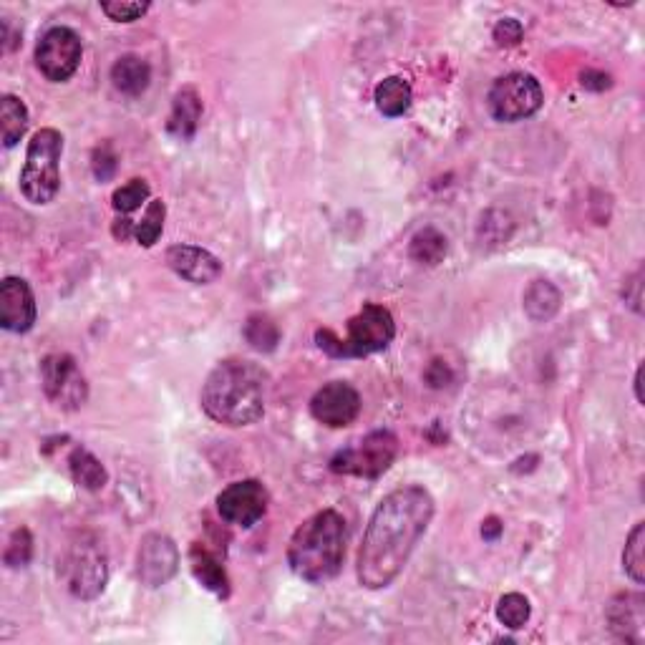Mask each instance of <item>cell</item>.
Masks as SVG:
<instances>
[{"mask_svg":"<svg viewBox=\"0 0 645 645\" xmlns=\"http://www.w3.org/2000/svg\"><path fill=\"white\" fill-rule=\"evenodd\" d=\"M434 520V497L419 484L394 489L381 499L358 550V583L368 590L389 588Z\"/></svg>","mask_w":645,"mask_h":645,"instance_id":"obj_1","label":"cell"},{"mask_svg":"<svg viewBox=\"0 0 645 645\" xmlns=\"http://www.w3.org/2000/svg\"><path fill=\"white\" fill-rule=\"evenodd\" d=\"M268 373L252 361L230 358L212 368L202 386V409L222 426H250L265 414Z\"/></svg>","mask_w":645,"mask_h":645,"instance_id":"obj_2","label":"cell"},{"mask_svg":"<svg viewBox=\"0 0 645 645\" xmlns=\"http://www.w3.org/2000/svg\"><path fill=\"white\" fill-rule=\"evenodd\" d=\"M348 527L336 509H320L293 532L288 565L305 583H328L341 572L346 557Z\"/></svg>","mask_w":645,"mask_h":645,"instance_id":"obj_3","label":"cell"},{"mask_svg":"<svg viewBox=\"0 0 645 645\" xmlns=\"http://www.w3.org/2000/svg\"><path fill=\"white\" fill-rule=\"evenodd\" d=\"M396 338V323L389 308L376 303H366L351 320L348 336L338 338L331 328H320L315 333L320 351L333 358H366L371 353L386 351Z\"/></svg>","mask_w":645,"mask_h":645,"instance_id":"obj_4","label":"cell"},{"mask_svg":"<svg viewBox=\"0 0 645 645\" xmlns=\"http://www.w3.org/2000/svg\"><path fill=\"white\" fill-rule=\"evenodd\" d=\"M63 137L56 129H41L28 142L26 164L21 172V192L31 205H48L61 187Z\"/></svg>","mask_w":645,"mask_h":645,"instance_id":"obj_5","label":"cell"},{"mask_svg":"<svg viewBox=\"0 0 645 645\" xmlns=\"http://www.w3.org/2000/svg\"><path fill=\"white\" fill-rule=\"evenodd\" d=\"M63 580L71 595L79 600H94L104 593L109 580V560L104 547L91 535H81L63 557Z\"/></svg>","mask_w":645,"mask_h":645,"instance_id":"obj_6","label":"cell"},{"mask_svg":"<svg viewBox=\"0 0 645 645\" xmlns=\"http://www.w3.org/2000/svg\"><path fill=\"white\" fill-rule=\"evenodd\" d=\"M396 454H399V439L391 431H373V434L363 436L356 446L338 451L331 459V472L378 479L383 472H389Z\"/></svg>","mask_w":645,"mask_h":645,"instance_id":"obj_7","label":"cell"},{"mask_svg":"<svg viewBox=\"0 0 645 645\" xmlns=\"http://www.w3.org/2000/svg\"><path fill=\"white\" fill-rule=\"evenodd\" d=\"M545 94H542L540 81L532 74H507L492 84L487 94L489 114L504 124L525 121L540 111Z\"/></svg>","mask_w":645,"mask_h":645,"instance_id":"obj_8","label":"cell"},{"mask_svg":"<svg viewBox=\"0 0 645 645\" xmlns=\"http://www.w3.org/2000/svg\"><path fill=\"white\" fill-rule=\"evenodd\" d=\"M81 46L79 33L66 26H56L43 33V38L36 46V66L48 81L63 84L79 71L81 66Z\"/></svg>","mask_w":645,"mask_h":645,"instance_id":"obj_9","label":"cell"},{"mask_svg":"<svg viewBox=\"0 0 645 645\" xmlns=\"http://www.w3.org/2000/svg\"><path fill=\"white\" fill-rule=\"evenodd\" d=\"M41 383L48 399L58 409L76 411L89 399V386H86L84 373L79 371L74 358L69 353H53L41 363Z\"/></svg>","mask_w":645,"mask_h":645,"instance_id":"obj_10","label":"cell"},{"mask_svg":"<svg viewBox=\"0 0 645 645\" xmlns=\"http://www.w3.org/2000/svg\"><path fill=\"white\" fill-rule=\"evenodd\" d=\"M268 489L257 479H242V482L230 484L222 489L217 497V512L227 525L235 527H252L260 522L268 512Z\"/></svg>","mask_w":645,"mask_h":645,"instance_id":"obj_11","label":"cell"},{"mask_svg":"<svg viewBox=\"0 0 645 645\" xmlns=\"http://www.w3.org/2000/svg\"><path fill=\"white\" fill-rule=\"evenodd\" d=\"M310 414L318 424L343 429L353 424L361 414V396L346 381H331L323 389H318L310 399Z\"/></svg>","mask_w":645,"mask_h":645,"instance_id":"obj_12","label":"cell"},{"mask_svg":"<svg viewBox=\"0 0 645 645\" xmlns=\"http://www.w3.org/2000/svg\"><path fill=\"white\" fill-rule=\"evenodd\" d=\"M179 570V550L172 537L162 532H152L142 540L137 555V572L147 588H162L177 575Z\"/></svg>","mask_w":645,"mask_h":645,"instance_id":"obj_13","label":"cell"},{"mask_svg":"<svg viewBox=\"0 0 645 645\" xmlns=\"http://www.w3.org/2000/svg\"><path fill=\"white\" fill-rule=\"evenodd\" d=\"M36 323V298L23 278H6L0 283V326L11 333L31 331Z\"/></svg>","mask_w":645,"mask_h":645,"instance_id":"obj_14","label":"cell"},{"mask_svg":"<svg viewBox=\"0 0 645 645\" xmlns=\"http://www.w3.org/2000/svg\"><path fill=\"white\" fill-rule=\"evenodd\" d=\"M167 265L187 283L210 285L222 275V263L212 252L195 245H174L167 250Z\"/></svg>","mask_w":645,"mask_h":645,"instance_id":"obj_15","label":"cell"},{"mask_svg":"<svg viewBox=\"0 0 645 645\" xmlns=\"http://www.w3.org/2000/svg\"><path fill=\"white\" fill-rule=\"evenodd\" d=\"M202 119V99L197 96L195 89H182L177 96H174L172 104V114L167 119V132L172 137L182 139H192L197 134V126H200Z\"/></svg>","mask_w":645,"mask_h":645,"instance_id":"obj_16","label":"cell"},{"mask_svg":"<svg viewBox=\"0 0 645 645\" xmlns=\"http://www.w3.org/2000/svg\"><path fill=\"white\" fill-rule=\"evenodd\" d=\"M111 81H114L116 91H121V94L142 96L149 89V81H152V66L142 56L126 53L111 66Z\"/></svg>","mask_w":645,"mask_h":645,"instance_id":"obj_17","label":"cell"},{"mask_svg":"<svg viewBox=\"0 0 645 645\" xmlns=\"http://www.w3.org/2000/svg\"><path fill=\"white\" fill-rule=\"evenodd\" d=\"M189 565H192V572H195V577L207 590H212V593L220 595V598L230 595V580H227L225 567H222L205 547H192V552H189Z\"/></svg>","mask_w":645,"mask_h":645,"instance_id":"obj_18","label":"cell"},{"mask_svg":"<svg viewBox=\"0 0 645 645\" xmlns=\"http://www.w3.org/2000/svg\"><path fill=\"white\" fill-rule=\"evenodd\" d=\"M562 295L550 280H535L530 283V288L525 290V313L530 315V320L535 323H547L560 313Z\"/></svg>","mask_w":645,"mask_h":645,"instance_id":"obj_19","label":"cell"},{"mask_svg":"<svg viewBox=\"0 0 645 645\" xmlns=\"http://www.w3.org/2000/svg\"><path fill=\"white\" fill-rule=\"evenodd\" d=\"M411 86L409 81L401 79V76H389L383 79L381 84L373 91V101H376V109L381 111L383 116L389 119H396V116H404L411 106Z\"/></svg>","mask_w":645,"mask_h":645,"instance_id":"obj_20","label":"cell"},{"mask_svg":"<svg viewBox=\"0 0 645 645\" xmlns=\"http://www.w3.org/2000/svg\"><path fill=\"white\" fill-rule=\"evenodd\" d=\"M69 469L74 482L79 484V487L89 489V492H99L106 484V479H109L104 464H101L89 449H84V446H76V449L71 451Z\"/></svg>","mask_w":645,"mask_h":645,"instance_id":"obj_21","label":"cell"},{"mask_svg":"<svg viewBox=\"0 0 645 645\" xmlns=\"http://www.w3.org/2000/svg\"><path fill=\"white\" fill-rule=\"evenodd\" d=\"M28 129V109L18 96L6 94L0 99V134L8 149L16 147Z\"/></svg>","mask_w":645,"mask_h":645,"instance_id":"obj_22","label":"cell"},{"mask_svg":"<svg viewBox=\"0 0 645 645\" xmlns=\"http://www.w3.org/2000/svg\"><path fill=\"white\" fill-rule=\"evenodd\" d=\"M446 250H449V245H446L444 232H439L436 227H424V230H419L411 237V260L419 265H426V268H434V265L444 263Z\"/></svg>","mask_w":645,"mask_h":645,"instance_id":"obj_23","label":"cell"},{"mask_svg":"<svg viewBox=\"0 0 645 645\" xmlns=\"http://www.w3.org/2000/svg\"><path fill=\"white\" fill-rule=\"evenodd\" d=\"M245 338L255 351L270 353L278 348L280 328L275 326V320L270 315L252 313L245 323Z\"/></svg>","mask_w":645,"mask_h":645,"instance_id":"obj_24","label":"cell"},{"mask_svg":"<svg viewBox=\"0 0 645 645\" xmlns=\"http://www.w3.org/2000/svg\"><path fill=\"white\" fill-rule=\"evenodd\" d=\"M623 570L635 585L645 583V522H638L623 550Z\"/></svg>","mask_w":645,"mask_h":645,"instance_id":"obj_25","label":"cell"},{"mask_svg":"<svg viewBox=\"0 0 645 645\" xmlns=\"http://www.w3.org/2000/svg\"><path fill=\"white\" fill-rule=\"evenodd\" d=\"M640 605H643V600L633 598V595H620V598H615L613 603H610V625H613V630H620L623 638H628L630 628H640V623H643V610H640Z\"/></svg>","mask_w":645,"mask_h":645,"instance_id":"obj_26","label":"cell"},{"mask_svg":"<svg viewBox=\"0 0 645 645\" xmlns=\"http://www.w3.org/2000/svg\"><path fill=\"white\" fill-rule=\"evenodd\" d=\"M532 608L530 600L520 593H507L504 598H499L497 603V620L509 630H520L525 628L527 620H530Z\"/></svg>","mask_w":645,"mask_h":645,"instance_id":"obj_27","label":"cell"},{"mask_svg":"<svg viewBox=\"0 0 645 645\" xmlns=\"http://www.w3.org/2000/svg\"><path fill=\"white\" fill-rule=\"evenodd\" d=\"M164 215H167V207H164L162 200L149 202L147 212H144V217H142V222H139L137 230H134V237L139 240V245L152 247L154 242H157L159 237H162Z\"/></svg>","mask_w":645,"mask_h":645,"instance_id":"obj_28","label":"cell"},{"mask_svg":"<svg viewBox=\"0 0 645 645\" xmlns=\"http://www.w3.org/2000/svg\"><path fill=\"white\" fill-rule=\"evenodd\" d=\"M149 200V184L144 179H132V182L121 184L119 189L111 197V205H114L116 212L121 215H132L134 210L144 205Z\"/></svg>","mask_w":645,"mask_h":645,"instance_id":"obj_29","label":"cell"},{"mask_svg":"<svg viewBox=\"0 0 645 645\" xmlns=\"http://www.w3.org/2000/svg\"><path fill=\"white\" fill-rule=\"evenodd\" d=\"M31 555H33V540H31V532L26 530V527H21V530H16L11 535V542H8L6 547V565L8 567H26L28 562H31Z\"/></svg>","mask_w":645,"mask_h":645,"instance_id":"obj_30","label":"cell"},{"mask_svg":"<svg viewBox=\"0 0 645 645\" xmlns=\"http://www.w3.org/2000/svg\"><path fill=\"white\" fill-rule=\"evenodd\" d=\"M149 8H152L149 3H121V0H114V3H101V11L116 23L139 21Z\"/></svg>","mask_w":645,"mask_h":645,"instance_id":"obj_31","label":"cell"},{"mask_svg":"<svg viewBox=\"0 0 645 645\" xmlns=\"http://www.w3.org/2000/svg\"><path fill=\"white\" fill-rule=\"evenodd\" d=\"M116 152L109 142H104L101 147L94 149V157H91V169H94V177L99 182H109L116 174Z\"/></svg>","mask_w":645,"mask_h":645,"instance_id":"obj_32","label":"cell"},{"mask_svg":"<svg viewBox=\"0 0 645 645\" xmlns=\"http://www.w3.org/2000/svg\"><path fill=\"white\" fill-rule=\"evenodd\" d=\"M522 33H525V28H522V23L517 21V18H502V21H497V26H494L492 36L494 41H497V46L509 48L522 41Z\"/></svg>","mask_w":645,"mask_h":645,"instance_id":"obj_33","label":"cell"},{"mask_svg":"<svg viewBox=\"0 0 645 645\" xmlns=\"http://www.w3.org/2000/svg\"><path fill=\"white\" fill-rule=\"evenodd\" d=\"M424 378L431 389H444V386H449V381L454 378V373H451V368L446 366L441 358H434V361L429 363V368H426Z\"/></svg>","mask_w":645,"mask_h":645,"instance_id":"obj_34","label":"cell"},{"mask_svg":"<svg viewBox=\"0 0 645 645\" xmlns=\"http://www.w3.org/2000/svg\"><path fill=\"white\" fill-rule=\"evenodd\" d=\"M580 84L590 91H605L610 89L613 81H610V76L603 74V71H585V74L580 76Z\"/></svg>","mask_w":645,"mask_h":645,"instance_id":"obj_35","label":"cell"},{"mask_svg":"<svg viewBox=\"0 0 645 645\" xmlns=\"http://www.w3.org/2000/svg\"><path fill=\"white\" fill-rule=\"evenodd\" d=\"M640 280H643V273H640V270H638V273L633 275V280H628V283H625V288H630V290H633V293L623 295L625 303H628L630 308H633L638 315L643 313V308H640V285H643V283H640Z\"/></svg>","mask_w":645,"mask_h":645,"instance_id":"obj_36","label":"cell"},{"mask_svg":"<svg viewBox=\"0 0 645 645\" xmlns=\"http://www.w3.org/2000/svg\"><path fill=\"white\" fill-rule=\"evenodd\" d=\"M502 530H504V527H502V522L497 520V517H489V520L482 522V537H484V540H489V542L499 540Z\"/></svg>","mask_w":645,"mask_h":645,"instance_id":"obj_37","label":"cell"},{"mask_svg":"<svg viewBox=\"0 0 645 645\" xmlns=\"http://www.w3.org/2000/svg\"><path fill=\"white\" fill-rule=\"evenodd\" d=\"M137 230V225H134L132 220H116V225H114V237L116 240H126V237L132 235V232Z\"/></svg>","mask_w":645,"mask_h":645,"instance_id":"obj_38","label":"cell"},{"mask_svg":"<svg viewBox=\"0 0 645 645\" xmlns=\"http://www.w3.org/2000/svg\"><path fill=\"white\" fill-rule=\"evenodd\" d=\"M635 399H638V404H643V366H638V371H635Z\"/></svg>","mask_w":645,"mask_h":645,"instance_id":"obj_39","label":"cell"}]
</instances>
